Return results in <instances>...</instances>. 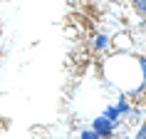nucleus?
Returning <instances> with one entry per match:
<instances>
[{
  "label": "nucleus",
  "mask_w": 146,
  "mask_h": 139,
  "mask_svg": "<svg viewBox=\"0 0 146 139\" xmlns=\"http://www.w3.org/2000/svg\"><path fill=\"white\" fill-rule=\"evenodd\" d=\"M89 127H92L94 132H97V134H99L102 139H114V132H116V127L111 122H109L107 117L104 114H99V117H94L92 119V124H89Z\"/></svg>",
  "instance_id": "obj_1"
},
{
  "label": "nucleus",
  "mask_w": 146,
  "mask_h": 139,
  "mask_svg": "<svg viewBox=\"0 0 146 139\" xmlns=\"http://www.w3.org/2000/svg\"><path fill=\"white\" fill-rule=\"evenodd\" d=\"M109 47H111V37H109L107 32L92 35V40H89V50H92V52H104V50H109Z\"/></svg>",
  "instance_id": "obj_2"
},
{
  "label": "nucleus",
  "mask_w": 146,
  "mask_h": 139,
  "mask_svg": "<svg viewBox=\"0 0 146 139\" xmlns=\"http://www.w3.org/2000/svg\"><path fill=\"white\" fill-rule=\"evenodd\" d=\"M102 114L107 117V119H109V122H111V124H114V127H119V124H121V112H119V109H116L114 104H109V107L104 109Z\"/></svg>",
  "instance_id": "obj_3"
},
{
  "label": "nucleus",
  "mask_w": 146,
  "mask_h": 139,
  "mask_svg": "<svg viewBox=\"0 0 146 139\" xmlns=\"http://www.w3.org/2000/svg\"><path fill=\"white\" fill-rule=\"evenodd\" d=\"M114 107L119 109V112H121V117H126V112L131 109V102H129V97H126V94L121 92V94H119V102H116Z\"/></svg>",
  "instance_id": "obj_4"
},
{
  "label": "nucleus",
  "mask_w": 146,
  "mask_h": 139,
  "mask_svg": "<svg viewBox=\"0 0 146 139\" xmlns=\"http://www.w3.org/2000/svg\"><path fill=\"white\" fill-rule=\"evenodd\" d=\"M126 122H129V124H139V122H141V107L131 104V109L126 112Z\"/></svg>",
  "instance_id": "obj_5"
},
{
  "label": "nucleus",
  "mask_w": 146,
  "mask_h": 139,
  "mask_svg": "<svg viewBox=\"0 0 146 139\" xmlns=\"http://www.w3.org/2000/svg\"><path fill=\"white\" fill-rule=\"evenodd\" d=\"M129 3H131V8L136 10L141 17H146V0H129Z\"/></svg>",
  "instance_id": "obj_6"
},
{
  "label": "nucleus",
  "mask_w": 146,
  "mask_h": 139,
  "mask_svg": "<svg viewBox=\"0 0 146 139\" xmlns=\"http://www.w3.org/2000/svg\"><path fill=\"white\" fill-rule=\"evenodd\" d=\"M79 139H102V137L92 129V127H84V129L79 132Z\"/></svg>",
  "instance_id": "obj_7"
},
{
  "label": "nucleus",
  "mask_w": 146,
  "mask_h": 139,
  "mask_svg": "<svg viewBox=\"0 0 146 139\" xmlns=\"http://www.w3.org/2000/svg\"><path fill=\"white\" fill-rule=\"evenodd\" d=\"M136 62H139V72H141V82H146V55H139Z\"/></svg>",
  "instance_id": "obj_8"
},
{
  "label": "nucleus",
  "mask_w": 146,
  "mask_h": 139,
  "mask_svg": "<svg viewBox=\"0 0 146 139\" xmlns=\"http://www.w3.org/2000/svg\"><path fill=\"white\" fill-rule=\"evenodd\" d=\"M131 139H146V119L139 122V129L134 132V137H131Z\"/></svg>",
  "instance_id": "obj_9"
},
{
  "label": "nucleus",
  "mask_w": 146,
  "mask_h": 139,
  "mask_svg": "<svg viewBox=\"0 0 146 139\" xmlns=\"http://www.w3.org/2000/svg\"><path fill=\"white\" fill-rule=\"evenodd\" d=\"M119 139H131V137H119Z\"/></svg>",
  "instance_id": "obj_10"
},
{
  "label": "nucleus",
  "mask_w": 146,
  "mask_h": 139,
  "mask_svg": "<svg viewBox=\"0 0 146 139\" xmlns=\"http://www.w3.org/2000/svg\"><path fill=\"white\" fill-rule=\"evenodd\" d=\"M144 107H146V102H144Z\"/></svg>",
  "instance_id": "obj_11"
}]
</instances>
